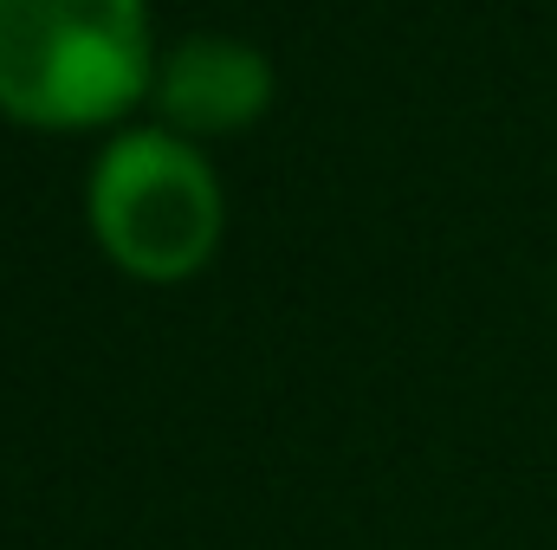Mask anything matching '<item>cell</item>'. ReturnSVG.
<instances>
[{"mask_svg":"<svg viewBox=\"0 0 557 550\" xmlns=\"http://www.w3.org/2000/svg\"><path fill=\"white\" fill-rule=\"evenodd\" d=\"M156 104L175 124V137H234L267 117L273 65L247 39L195 33L156 65Z\"/></svg>","mask_w":557,"mask_h":550,"instance_id":"3957f363","label":"cell"},{"mask_svg":"<svg viewBox=\"0 0 557 550\" xmlns=\"http://www.w3.org/2000/svg\"><path fill=\"white\" fill-rule=\"evenodd\" d=\"M221 182L175 130H124L91 168V234L149 285L195 278L221 247Z\"/></svg>","mask_w":557,"mask_h":550,"instance_id":"7a4b0ae2","label":"cell"},{"mask_svg":"<svg viewBox=\"0 0 557 550\" xmlns=\"http://www.w3.org/2000/svg\"><path fill=\"white\" fill-rule=\"evenodd\" d=\"M156 78L143 0H0V111L26 130H98Z\"/></svg>","mask_w":557,"mask_h":550,"instance_id":"6da1fadb","label":"cell"}]
</instances>
